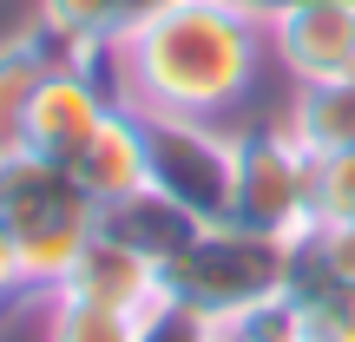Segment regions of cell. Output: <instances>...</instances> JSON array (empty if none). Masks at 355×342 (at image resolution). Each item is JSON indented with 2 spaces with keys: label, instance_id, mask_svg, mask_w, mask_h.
I'll use <instances>...</instances> for the list:
<instances>
[{
  "label": "cell",
  "instance_id": "obj_1",
  "mask_svg": "<svg viewBox=\"0 0 355 342\" xmlns=\"http://www.w3.org/2000/svg\"><path fill=\"white\" fill-rule=\"evenodd\" d=\"M270 46V26L257 0H165L152 20H139L112 46L125 105L139 112H184L224 119L257 86V60Z\"/></svg>",
  "mask_w": 355,
  "mask_h": 342
},
{
  "label": "cell",
  "instance_id": "obj_2",
  "mask_svg": "<svg viewBox=\"0 0 355 342\" xmlns=\"http://www.w3.org/2000/svg\"><path fill=\"white\" fill-rule=\"evenodd\" d=\"M0 224L20 243L33 296H53L73 277V264L86 257V243L99 237V204L66 165L20 152L0 165Z\"/></svg>",
  "mask_w": 355,
  "mask_h": 342
},
{
  "label": "cell",
  "instance_id": "obj_3",
  "mask_svg": "<svg viewBox=\"0 0 355 342\" xmlns=\"http://www.w3.org/2000/svg\"><path fill=\"white\" fill-rule=\"evenodd\" d=\"M290 250H296V237H263V230H243V224H204L191 237V250L165 270L171 309L217 323L250 303H270V296L290 290Z\"/></svg>",
  "mask_w": 355,
  "mask_h": 342
},
{
  "label": "cell",
  "instance_id": "obj_4",
  "mask_svg": "<svg viewBox=\"0 0 355 342\" xmlns=\"http://www.w3.org/2000/svg\"><path fill=\"white\" fill-rule=\"evenodd\" d=\"M139 132H145V185L184 204L198 224H230L237 132H217V119H184V112H139Z\"/></svg>",
  "mask_w": 355,
  "mask_h": 342
},
{
  "label": "cell",
  "instance_id": "obj_5",
  "mask_svg": "<svg viewBox=\"0 0 355 342\" xmlns=\"http://www.w3.org/2000/svg\"><path fill=\"white\" fill-rule=\"evenodd\" d=\"M230 224L263 237H303L316 224V152L283 126L237 132V211Z\"/></svg>",
  "mask_w": 355,
  "mask_h": 342
},
{
  "label": "cell",
  "instance_id": "obj_6",
  "mask_svg": "<svg viewBox=\"0 0 355 342\" xmlns=\"http://www.w3.org/2000/svg\"><path fill=\"white\" fill-rule=\"evenodd\" d=\"M263 26L296 86L355 79V0H270Z\"/></svg>",
  "mask_w": 355,
  "mask_h": 342
},
{
  "label": "cell",
  "instance_id": "obj_7",
  "mask_svg": "<svg viewBox=\"0 0 355 342\" xmlns=\"http://www.w3.org/2000/svg\"><path fill=\"white\" fill-rule=\"evenodd\" d=\"M112 105H119V99L99 86L92 60L53 66V73L40 79L33 105H26V152H33V158H53V165H66V158H73L79 145L99 132V119L112 112Z\"/></svg>",
  "mask_w": 355,
  "mask_h": 342
},
{
  "label": "cell",
  "instance_id": "obj_8",
  "mask_svg": "<svg viewBox=\"0 0 355 342\" xmlns=\"http://www.w3.org/2000/svg\"><path fill=\"white\" fill-rule=\"evenodd\" d=\"M53 296H79V303H99V309H119V316H139V323H158L171 309V290H165V270L152 257L125 250L119 237H92L86 257L73 264V277L60 283Z\"/></svg>",
  "mask_w": 355,
  "mask_h": 342
},
{
  "label": "cell",
  "instance_id": "obj_9",
  "mask_svg": "<svg viewBox=\"0 0 355 342\" xmlns=\"http://www.w3.org/2000/svg\"><path fill=\"white\" fill-rule=\"evenodd\" d=\"M99 230H105V237H119L125 250L152 257L158 270H171L178 257L191 250V237H198L204 224H198V217L184 211V204H171L165 191L139 185V191H125V198L99 204Z\"/></svg>",
  "mask_w": 355,
  "mask_h": 342
},
{
  "label": "cell",
  "instance_id": "obj_10",
  "mask_svg": "<svg viewBox=\"0 0 355 342\" xmlns=\"http://www.w3.org/2000/svg\"><path fill=\"white\" fill-rule=\"evenodd\" d=\"M66 171L92 191V204H112V198H125V191H139L145 185V132H139V112L119 99L112 112L99 119V132L66 158Z\"/></svg>",
  "mask_w": 355,
  "mask_h": 342
},
{
  "label": "cell",
  "instance_id": "obj_11",
  "mask_svg": "<svg viewBox=\"0 0 355 342\" xmlns=\"http://www.w3.org/2000/svg\"><path fill=\"white\" fill-rule=\"evenodd\" d=\"M73 53L46 33V26H26V33L0 40V158H20L26 152V105H33L40 79L53 66H66Z\"/></svg>",
  "mask_w": 355,
  "mask_h": 342
},
{
  "label": "cell",
  "instance_id": "obj_12",
  "mask_svg": "<svg viewBox=\"0 0 355 342\" xmlns=\"http://www.w3.org/2000/svg\"><path fill=\"white\" fill-rule=\"evenodd\" d=\"M158 7H165V0H40V26H46L73 60H99V53H112L139 20H152Z\"/></svg>",
  "mask_w": 355,
  "mask_h": 342
},
{
  "label": "cell",
  "instance_id": "obj_13",
  "mask_svg": "<svg viewBox=\"0 0 355 342\" xmlns=\"http://www.w3.org/2000/svg\"><path fill=\"white\" fill-rule=\"evenodd\" d=\"M290 132L316 158L349 152V145H355V79H336V86H296Z\"/></svg>",
  "mask_w": 355,
  "mask_h": 342
},
{
  "label": "cell",
  "instance_id": "obj_14",
  "mask_svg": "<svg viewBox=\"0 0 355 342\" xmlns=\"http://www.w3.org/2000/svg\"><path fill=\"white\" fill-rule=\"evenodd\" d=\"M152 323L119 316V309L79 303V296H46V336L40 342H145Z\"/></svg>",
  "mask_w": 355,
  "mask_h": 342
},
{
  "label": "cell",
  "instance_id": "obj_15",
  "mask_svg": "<svg viewBox=\"0 0 355 342\" xmlns=\"http://www.w3.org/2000/svg\"><path fill=\"white\" fill-rule=\"evenodd\" d=\"M204 342H309V323L296 309V296H270V303H250L237 316H217L204 323Z\"/></svg>",
  "mask_w": 355,
  "mask_h": 342
},
{
  "label": "cell",
  "instance_id": "obj_16",
  "mask_svg": "<svg viewBox=\"0 0 355 342\" xmlns=\"http://www.w3.org/2000/svg\"><path fill=\"white\" fill-rule=\"evenodd\" d=\"M316 224H355V145L316 158Z\"/></svg>",
  "mask_w": 355,
  "mask_h": 342
},
{
  "label": "cell",
  "instance_id": "obj_17",
  "mask_svg": "<svg viewBox=\"0 0 355 342\" xmlns=\"http://www.w3.org/2000/svg\"><path fill=\"white\" fill-rule=\"evenodd\" d=\"M303 323H309V342H355V283H329V290L303 296Z\"/></svg>",
  "mask_w": 355,
  "mask_h": 342
},
{
  "label": "cell",
  "instance_id": "obj_18",
  "mask_svg": "<svg viewBox=\"0 0 355 342\" xmlns=\"http://www.w3.org/2000/svg\"><path fill=\"white\" fill-rule=\"evenodd\" d=\"M33 296V283H26V264H20V243H13V230L0 224V309L26 303Z\"/></svg>",
  "mask_w": 355,
  "mask_h": 342
},
{
  "label": "cell",
  "instance_id": "obj_19",
  "mask_svg": "<svg viewBox=\"0 0 355 342\" xmlns=\"http://www.w3.org/2000/svg\"><path fill=\"white\" fill-rule=\"evenodd\" d=\"M145 342H204V323L184 316V309H165V316L152 323V336H145Z\"/></svg>",
  "mask_w": 355,
  "mask_h": 342
},
{
  "label": "cell",
  "instance_id": "obj_20",
  "mask_svg": "<svg viewBox=\"0 0 355 342\" xmlns=\"http://www.w3.org/2000/svg\"><path fill=\"white\" fill-rule=\"evenodd\" d=\"M257 7H270V0H257Z\"/></svg>",
  "mask_w": 355,
  "mask_h": 342
},
{
  "label": "cell",
  "instance_id": "obj_21",
  "mask_svg": "<svg viewBox=\"0 0 355 342\" xmlns=\"http://www.w3.org/2000/svg\"><path fill=\"white\" fill-rule=\"evenodd\" d=\"M0 165H7V158H0Z\"/></svg>",
  "mask_w": 355,
  "mask_h": 342
}]
</instances>
